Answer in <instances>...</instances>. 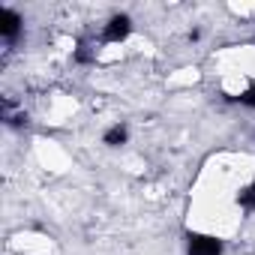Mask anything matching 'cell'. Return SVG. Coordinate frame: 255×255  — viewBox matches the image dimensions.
<instances>
[{"label":"cell","mask_w":255,"mask_h":255,"mask_svg":"<svg viewBox=\"0 0 255 255\" xmlns=\"http://www.w3.org/2000/svg\"><path fill=\"white\" fill-rule=\"evenodd\" d=\"M186 252L189 255H219L222 243L216 237H207V234H189L186 237Z\"/></svg>","instance_id":"6da1fadb"},{"label":"cell","mask_w":255,"mask_h":255,"mask_svg":"<svg viewBox=\"0 0 255 255\" xmlns=\"http://www.w3.org/2000/svg\"><path fill=\"white\" fill-rule=\"evenodd\" d=\"M129 33H132V18H129V15H114V18L105 24L102 39H105V42H123Z\"/></svg>","instance_id":"7a4b0ae2"},{"label":"cell","mask_w":255,"mask_h":255,"mask_svg":"<svg viewBox=\"0 0 255 255\" xmlns=\"http://www.w3.org/2000/svg\"><path fill=\"white\" fill-rule=\"evenodd\" d=\"M237 99H240L243 105H249V108H255V87H249V90H246V93H240Z\"/></svg>","instance_id":"52a82bcc"},{"label":"cell","mask_w":255,"mask_h":255,"mask_svg":"<svg viewBox=\"0 0 255 255\" xmlns=\"http://www.w3.org/2000/svg\"><path fill=\"white\" fill-rule=\"evenodd\" d=\"M237 204H240L243 210H255V183H249L246 189L237 192Z\"/></svg>","instance_id":"5b68a950"},{"label":"cell","mask_w":255,"mask_h":255,"mask_svg":"<svg viewBox=\"0 0 255 255\" xmlns=\"http://www.w3.org/2000/svg\"><path fill=\"white\" fill-rule=\"evenodd\" d=\"M75 60H78V63H90V60H93V51H90V45H78V51H75Z\"/></svg>","instance_id":"8992f818"},{"label":"cell","mask_w":255,"mask_h":255,"mask_svg":"<svg viewBox=\"0 0 255 255\" xmlns=\"http://www.w3.org/2000/svg\"><path fill=\"white\" fill-rule=\"evenodd\" d=\"M126 135H129V132H126V126H111V129L102 135V141L108 147H120V144H126Z\"/></svg>","instance_id":"277c9868"},{"label":"cell","mask_w":255,"mask_h":255,"mask_svg":"<svg viewBox=\"0 0 255 255\" xmlns=\"http://www.w3.org/2000/svg\"><path fill=\"white\" fill-rule=\"evenodd\" d=\"M18 33H21V15L12 12V9H0V36L15 42Z\"/></svg>","instance_id":"3957f363"}]
</instances>
